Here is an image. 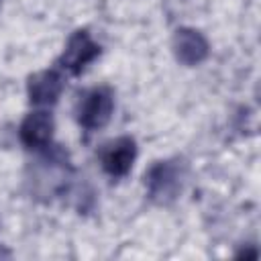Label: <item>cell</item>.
I'll return each mask as SVG.
<instances>
[{
	"label": "cell",
	"mask_w": 261,
	"mask_h": 261,
	"mask_svg": "<svg viewBox=\"0 0 261 261\" xmlns=\"http://www.w3.org/2000/svg\"><path fill=\"white\" fill-rule=\"evenodd\" d=\"M145 186L149 198L157 204L173 202L184 188V167L179 161H155L145 173Z\"/></svg>",
	"instance_id": "obj_1"
},
{
	"label": "cell",
	"mask_w": 261,
	"mask_h": 261,
	"mask_svg": "<svg viewBox=\"0 0 261 261\" xmlns=\"http://www.w3.org/2000/svg\"><path fill=\"white\" fill-rule=\"evenodd\" d=\"M114 110V94L110 88L100 86L86 92L77 104V122L88 130H98L108 124Z\"/></svg>",
	"instance_id": "obj_2"
},
{
	"label": "cell",
	"mask_w": 261,
	"mask_h": 261,
	"mask_svg": "<svg viewBox=\"0 0 261 261\" xmlns=\"http://www.w3.org/2000/svg\"><path fill=\"white\" fill-rule=\"evenodd\" d=\"M98 55H100V45L94 43V39L86 31H75L69 37L59 57V65L67 69L71 75H80L86 69V65L92 63Z\"/></svg>",
	"instance_id": "obj_3"
},
{
	"label": "cell",
	"mask_w": 261,
	"mask_h": 261,
	"mask_svg": "<svg viewBox=\"0 0 261 261\" xmlns=\"http://www.w3.org/2000/svg\"><path fill=\"white\" fill-rule=\"evenodd\" d=\"M137 159V143L130 137H118L100 151L102 169L110 177H124Z\"/></svg>",
	"instance_id": "obj_4"
},
{
	"label": "cell",
	"mask_w": 261,
	"mask_h": 261,
	"mask_svg": "<svg viewBox=\"0 0 261 261\" xmlns=\"http://www.w3.org/2000/svg\"><path fill=\"white\" fill-rule=\"evenodd\" d=\"M171 45L175 59L184 65H198L208 57V41L196 29H177Z\"/></svg>",
	"instance_id": "obj_5"
},
{
	"label": "cell",
	"mask_w": 261,
	"mask_h": 261,
	"mask_svg": "<svg viewBox=\"0 0 261 261\" xmlns=\"http://www.w3.org/2000/svg\"><path fill=\"white\" fill-rule=\"evenodd\" d=\"M53 116L45 110H37L24 116L20 124V141L29 149H45L53 139Z\"/></svg>",
	"instance_id": "obj_6"
},
{
	"label": "cell",
	"mask_w": 261,
	"mask_h": 261,
	"mask_svg": "<svg viewBox=\"0 0 261 261\" xmlns=\"http://www.w3.org/2000/svg\"><path fill=\"white\" fill-rule=\"evenodd\" d=\"M63 90V77L57 69H43L29 77L27 92L29 100L37 106H49L55 104L59 94Z\"/></svg>",
	"instance_id": "obj_7"
}]
</instances>
